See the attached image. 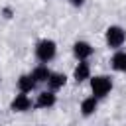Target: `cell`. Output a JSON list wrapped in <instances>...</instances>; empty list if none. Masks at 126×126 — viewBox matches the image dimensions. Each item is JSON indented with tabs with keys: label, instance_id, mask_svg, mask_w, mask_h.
<instances>
[{
	"label": "cell",
	"instance_id": "obj_1",
	"mask_svg": "<svg viewBox=\"0 0 126 126\" xmlns=\"http://www.w3.org/2000/svg\"><path fill=\"white\" fill-rule=\"evenodd\" d=\"M33 53H35V59L39 61V63H51L53 59H55V55H57V43L53 41V39H49V37H43V39H39L37 43H35V49H33Z\"/></svg>",
	"mask_w": 126,
	"mask_h": 126
},
{
	"label": "cell",
	"instance_id": "obj_2",
	"mask_svg": "<svg viewBox=\"0 0 126 126\" xmlns=\"http://www.w3.org/2000/svg\"><path fill=\"white\" fill-rule=\"evenodd\" d=\"M89 85H91L93 96H96L98 100H100V98H106V96L110 94L112 87H114V83H112V79H110L108 75H94V77L89 79Z\"/></svg>",
	"mask_w": 126,
	"mask_h": 126
},
{
	"label": "cell",
	"instance_id": "obj_3",
	"mask_svg": "<svg viewBox=\"0 0 126 126\" xmlns=\"http://www.w3.org/2000/svg\"><path fill=\"white\" fill-rule=\"evenodd\" d=\"M104 41H106V45L110 47V49H122V45L126 43V30L122 28V26H116V24H112V26H108L106 30H104Z\"/></svg>",
	"mask_w": 126,
	"mask_h": 126
},
{
	"label": "cell",
	"instance_id": "obj_4",
	"mask_svg": "<svg viewBox=\"0 0 126 126\" xmlns=\"http://www.w3.org/2000/svg\"><path fill=\"white\" fill-rule=\"evenodd\" d=\"M32 108H33V100L30 98L28 93H18V94H14V98L10 100V110H12V112L24 114V112H30Z\"/></svg>",
	"mask_w": 126,
	"mask_h": 126
},
{
	"label": "cell",
	"instance_id": "obj_5",
	"mask_svg": "<svg viewBox=\"0 0 126 126\" xmlns=\"http://www.w3.org/2000/svg\"><path fill=\"white\" fill-rule=\"evenodd\" d=\"M55 104H57V94H55V91H49V89L41 91L33 100V108H39V110H49Z\"/></svg>",
	"mask_w": 126,
	"mask_h": 126
},
{
	"label": "cell",
	"instance_id": "obj_6",
	"mask_svg": "<svg viewBox=\"0 0 126 126\" xmlns=\"http://www.w3.org/2000/svg\"><path fill=\"white\" fill-rule=\"evenodd\" d=\"M93 53H94V47H93L89 41L79 39V41L73 43V55H75L77 61H89Z\"/></svg>",
	"mask_w": 126,
	"mask_h": 126
},
{
	"label": "cell",
	"instance_id": "obj_7",
	"mask_svg": "<svg viewBox=\"0 0 126 126\" xmlns=\"http://www.w3.org/2000/svg\"><path fill=\"white\" fill-rule=\"evenodd\" d=\"M93 75H91V63L89 61H79L77 65H75V69H73V79H75V83H85V81H89Z\"/></svg>",
	"mask_w": 126,
	"mask_h": 126
},
{
	"label": "cell",
	"instance_id": "obj_8",
	"mask_svg": "<svg viewBox=\"0 0 126 126\" xmlns=\"http://www.w3.org/2000/svg\"><path fill=\"white\" fill-rule=\"evenodd\" d=\"M16 87H18V93H32L37 87V83L32 77V73H22L16 81Z\"/></svg>",
	"mask_w": 126,
	"mask_h": 126
},
{
	"label": "cell",
	"instance_id": "obj_9",
	"mask_svg": "<svg viewBox=\"0 0 126 126\" xmlns=\"http://www.w3.org/2000/svg\"><path fill=\"white\" fill-rule=\"evenodd\" d=\"M67 85V75L65 73H59V71H51V75H49V79H47V89L49 91H59V89H63Z\"/></svg>",
	"mask_w": 126,
	"mask_h": 126
},
{
	"label": "cell",
	"instance_id": "obj_10",
	"mask_svg": "<svg viewBox=\"0 0 126 126\" xmlns=\"http://www.w3.org/2000/svg\"><path fill=\"white\" fill-rule=\"evenodd\" d=\"M96 108H98V98L96 96H87V98H83L81 100V106H79V110H81V114L85 116V118H89V116H93L94 112H96Z\"/></svg>",
	"mask_w": 126,
	"mask_h": 126
},
{
	"label": "cell",
	"instance_id": "obj_11",
	"mask_svg": "<svg viewBox=\"0 0 126 126\" xmlns=\"http://www.w3.org/2000/svg\"><path fill=\"white\" fill-rule=\"evenodd\" d=\"M110 67L118 73H126V51L122 49H116L114 55L110 57Z\"/></svg>",
	"mask_w": 126,
	"mask_h": 126
},
{
	"label": "cell",
	"instance_id": "obj_12",
	"mask_svg": "<svg viewBox=\"0 0 126 126\" xmlns=\"http://www.w3.org/2000/svg\"><path fill=\"white\" fill-rule=\"evenodd\" d=\"M30 73H32V77L35 79V83L39 85V83H47V79H49V75H51V69H49L45 63H39V65H35Z\"/></svg>",
	"mask_w": 126,
	"mask_h": 126
},
{
	"label": "cell",
	"instance_id": "obj_13",
	"mask_svg": "<svg viewBox=\"0 0 126 126\" xmlns=\"http://www.w3.org/2000/svg\"><path fill=\"white\" fill-rule=\"evenodd\" d=\"M67 2H69V4L73 6V8H83L87 0H67Z\"/></svg>",
	"mask_w": 126,
	"mask_h": 126
},
{
	"label": "cell",
	"instance_id": "obj_14",
	"mask_svg": "<svg viewBox=\"0 0 126 126\" xmlns=\"http://www.w3.org/2000/svg\"><path fill=\"white\" fill-rule=\"evenodd\" d=\"M2 14H4L6 20H10V18L14 16V10H12V8H2Z\"/></svg>",
	"mask_w": 126,
	"mask_h": 126
}]
</instances>
